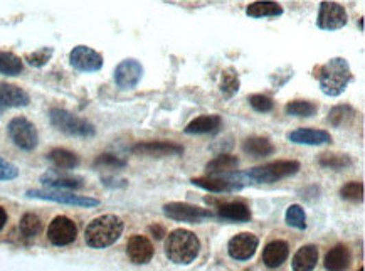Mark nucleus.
<instances>
[{
    "instance_id": "c756f323",
    "label": "nucleus",
    "mask_w": 365,
    "mask_h": 271,
    "mask_svg": "<svg viewBox=\"0 0 365 271\" xmlns=\"http://www.w3.org/2000/svg\"><path fill=\"white\" fill-rule=\"evenodd\" d=\"M24 71V64L14 52L0 51V74L5 76H19Z\"/></svg>"
},
{
    "instance_id": "ea45409f",
    "label": "nucleus",
    "mask_w": 365,
    "mask_h": 271,
    "mask_svg": "<svg viewBox=\"0 0 365 271\" xmlns=\"http://www.w3.org/2000/svg\"><path fill=\"white\" fill-rule=\"evenodd\" d=\"M19 175V169L10 162L0 159V180H14Z\"/></svg>"
},
{
    "instance_id": "a211bd4d",
    "label": "nucleus",
    "mask_w": 365,
    "mask_h": 271,
    "mask_svg": "<svg viewBox=\"0 0 365 271\" xmlns=\"http://www.w3.org/2000/svg\"><path fill=\"white\" fill-rule=\"evenodd\" d=\"M31 103L27 93L19 86L0 83V108H22Z\"/></svg>"
},
{
    "instance_id": "4468645a",
    "label": "nucleus",
    "mask_w": 365,
    "mask_h": 271,
    "mask_svg": "<svg viewBox=\"0 0 365 271\" xmlns=\"http://www.w3.org/2000/svg\"><path fill=\"white\" fill-rule=\"evenodd\" d=\"M259 241L251 232H243V235L234 236L231 238L228 244V251L231 254V258L238 259V261H247L250 258H253L256 250H258Z\"/></svg>"
},
{
    "instance_id": "37998d69",
    "label": "nucleus",
    "mask_w": 365,
    "mask_h": 271,
    "mask_svg": "<svg viewBox=\"0 0 365 271\" xmlns=\"http://www.w3.org/2000/svg\"><path fill=\"white\" fill-rule=\"evenodd\" d=\"M5 223H7V213H5V209L0 208V229L5 226Z\"/></svg>"
},
{
    "instance_id": "ddd939ff",
    "label": "nucleus",
    "mask_w": 365,
    "mask_h": 271,
    "mask_svg": "<svg viewBox=\"0 0 365 271\" xmlns=\"http://www.w3.org/2000/svg\"><path fill=\"white\" fill-rule=\"evenodd\" d=\"M190 182L209 192H236L244 187L236 174L197 177V179H192Z\"/></svg>"
},
{
    "instance_id": "a878e982",
    "label": "nucleus",
    "mask_w": 365,
    "mask_h": 271,
    "mask_svg": "<svg viewBox=\"0 0 365 271\" xmlns=\"http://www.w3.org/2000/svg\"><path fill=\"white\" fill-rule=\"evenodd\" d=\"M243 150L253 157H268L274 152V145L266 137H250L243 142Z\"/></svg>"
},
{
    "instance_id": "79ce46f5",
    "label": "nucleus",
    "mask_w": 365,
    "mask_h": 271,
    "mask_svg": "<svg viewBox=\"0 0 365 271\" xmlns=\"http://www.w3.org/2000/svg\"><path fill=\"white\" fill-rule=\"evenodd\" d=\"M150 229H152V231H153L152 235L155 236L157 239H162V238H164V228H162V226H159V224L150 226Z\"/></svg>"
},
{
    "instance_id": "cd10ccee",
    "label": "nucleus",
    "mask_w": 365,
    "mask_h": 271,
    "mask_svg": "<svg viewBox=\"0 0 365 271\" xmlns=\"http://www.w3.org/2000/svg\"><path fill=\"white\" fill-rule=\"evenodd\" d=\"M246 14L253 19L280 17L283 16V7L276 2H254L247 7Z\"/></svg>"
},
{
    "instance_id": "0eeeda50",
    "label": "nucleus",
    "mask_w": 365,
    "mask_h": 271,
    "mask_svg": "<svg viewBox=\"0 0 365 271\" xmlns=\"http://www.w3.org/2000/svg\"><path fill=\"white\" fill-rule=\"evenodd\" d=\"M25 195L31 199H43V201H52L59 202V204L67 206H78V208H96L100 206V201L93 197H85V195H76L74 192L66 191H27Z\"/></svg>"
},
{
    "instance_id": "6ab92c4d",
    "label": "nucleus",
    "mask_w": 365,
    "mask_h": 271,
    "mask_svg": "<svg viewBox=\"0 0 365 271\" xmlns=\"http://www.w3.org/2000/svg\"><path fill=\"white\" fill-rule=\"evenodd\" d=\"M288 140L300 145H325L332 144V137L325 130H313V128H298L288 133Z\"/></svg>"
},
{
    "instance_id": "dca6fc26",
    "label": "nucleus",
    "mask_w": 365,
    "mask_h": 271,
    "mask_svg": "<svg viewBox=\"0 0 365 271\" xmlns=\"http://www.w3.org/2000/svg\"><path fill=\"white\" fill-rule=\"evenodd\" d=\"M41 182L56 191H76L85 186L82 177L69 175L58 171H47L46 174L41 175Z\"/></svg>"
},
{
    "instance_id": "c03bdc74",
    "label": "nucleus",
    "mask_w": 365,
    "mask_h": 271,
    "mask_svg": "<svg viewBox=\"0 0 365 271\" xmlns=\"http://www.w3.org/2000/svg\"><path fill=\"white\" fill-rule=\"evenodd\" d=\"M0 116H2V108H0Z\"/></svg>"
},
{
    "instance_id": "b1692460",
    "label": "nucleus",
    "mask_w": 365,
    "mask_h": 271,
    "mask_svg": "<svg viewBox=\"0 0 365 271\" xmlns=\"http://www.w3.org/2000/svg\"><path fill=\"white\" fill-rule=\"evenodd\" d=\"M221 118L217 115H202L192 120L186 127V133L189 135H202V133H214L219 130Z\"/></svg>"
},
{
    "instance_id": "473e14b6",
    "label": "nucleus",
    "mask_w": 365,
    "mask_h": 271,
    "mask_svg": "<svg viewBox=\"0 0 365 271\" xmlns=\"http://www.w3.org/2000/svg\"><path fill=\"white\" fill-rule=\"evenodd\" d=\"M239 85L241 83L238 73L234 69H225L223 73V78H221V91L228 98H231L239 91Z\"/></svg>"
},
{
    "instance_id": "5701e85b",
    "label": "nucleus",
    "mask_w": 365,
    "mask_h": 271,
    "mask_svg": "<svg viewBox=\"0 0 365 271\" xmlns=\"http://www.w3.org/2000/svg\"><path fill=\"white\" fill-rule=\"evenodd\" d=\"M350 265V251L344 244H337L325 256V268L329 271H344Z\"/></svg>"
},
{
    "instance_id": "423d86ee",
    "label": "nucleus",
    "mask_w": 365,
    "mask_h": 271,
    "mask_svg": "<svg viewBox=\"0 0 365 271\" xmlns=\"http://www.w3.org/2000/svg\"><path fill=\"white\" fill-rule=\"evenodd\" d=\"M7 131H9V137L12 138L14 144L25 152H31L39 144V135H37L36 127L24 116L10 120Z\"/></svg>"
},
{
    "instance_id": "7ed1b4c3",
    "label": "nucleus",
    "mask_w": 365,
    "mask_h": 271,
    "mask_svg": "<svg viewBox=\"0 0 365 271\" xmlns=\"http://www.w3.org/2000/svg\"><path fill=\"white\" fill-rule=\"evenodd\" d=\"M201 253V241L187 229H175L165 243V254L175 265H190Z\"/></svg>"
},
{
    "instance_id": "7c9ffc66",
    "label": "nucleus",
    "mask_w": 365,
    "mask_h": 271,
    "mask_svg": "<svg viewBox=\"0 0 365 271\" xmlns=\"http://www.w3.org/2000/svg\"><path fill=\"white\" fill-rule=\"evenodd\" d=\"M317 103L307 100H295L286 105V113L291 116H313L317 113Z\"/></svg>"
},
{
    "instance_id": "72a5a7b5",
    "label": "nucleus",
    "mask_w": 365,
    "mask_h": 271,
    "mask_svg": "<svg viewBox=\"0 0 365 271\" xmlns=\"http://www.w3.org/2000/svg\"><path fill=\"white\" fill-rule=\"evenodd\" d=\"M43 231V223H41L39 217L36 214L27 213L22 216L21 219V232L25 236V238H32V236H37Z\"/></svg>"
},
{
    "instance_id": "e433bc0d",
    "label": "nucleus",
    "mask_w": 365,
    "mask_h": 271,
    "mask_svg": "<svg viewBox=\"0 0 365 271\" xmlns=\"http://www.w3.org/2000/svg\"><path fill=\"white\" fill-rule=\"evenodd\" d=\"M340 195L345 201L360 202L364 199V186L360 182H349L347 186L342 187Z\"/></svg>"
},
{
    "instance_id": "c85d7f7f",
    "label": "nucleus",
    "mask_w": 365,
    "mask_h": 271,
    "mask_svg": "<svg viewBox=\"0 0 365 271\" xmlns=\"http://www.w3.org/2000/svg\"><path fill=\"white\" fill-rule=\"evenodd\" d=\"M357 116V111L353 110L352 107H349V105H337V107H333L332 110L329 113V123L332 127H344V125H350V123L355 120Z\"/></svg>"
},
{
    "instance_id": "a19ab883",
    "label": "nucleus",
    "mask_w": 365,
    "mask_h": 271,
    "mask_svg": "<svg viewBox=\"0 0 365 271\" xmlns=\"http://www.w3.org/2000/svg\"><path fill=\"white\" fill-rule=\"evenodd\" d=\"M103 184L108 187H125L126 186L125 180H120V182H116V180H108L107 177L103 179Z\"/></svg>"
},
{
    "instance_id": "58836bf2",
    "label": "nucleus",
    "mask_w": 365,
    "mask_h": 271,
    "mask_svg": "<svg viewBox=\"0 0 365 271\" xmlns=\"http://www.w3.org/2000/svg\"><path fill=\"white\" fill-rule=\"evenodd\" d=\"M95 165L98 167H115V169H123L125 167V160L118 159L113 153H103L95 160Z\"/></svg>"
},
{
    "instance_id": "412c9836",
    "label": "nucleus",
    "mask_w": 365,
    "mask_h": 271,
    "mask_svg": "<svg viewBox=\"0 0 365 271\" xmlns=\"http://www.w3.org/2000/svg\"><path fill=\"white\" fill-rule=\"evenodd\" d=\"M289 254V246L288 243L283 239H276L271 241V243L266 244L265 251H263V261L268 268H278L286 261Z\"/></svg>"
},
{
    "instance_id": "a18cd8bd",
    "label": "nucleus",
    "mask_w": 365,
    "mask_h": 271,
    "mask_svg": "<svg viewBox=\"0 0 365 271\" xmlns=\"http://www.w3.org/2000/svg\"><path fill=\"white\" fill-rule=\"evenodd\" d=\"M359 271H364V268H360V270H359Z\"/></svg>"
},
{
    "instance_id": "9d476101",
    "label": "nucleus",
    "mask_w": 365,
    "mask_h": 271,
    "mask_svg": "<svg viewBox=\"0 0 365 271\" xmlns=\"http://www.w3.org/2000/svg\"><path fill=\"white\" fill-rule=\"evenodd\" d=\"M69 63L74 69L82 73H95L103 67V56L88 46H76L71 51Z\"/></svg>"
},
{
    "instance_id": "9b49d317",
    "label": "nucleus",
    "mask_w": 365,
    "mask_h": 271,
    "mask_svg": "<svg viewBox=\"0 0 365 271\" xmlns=\"http://www.w3.org/2000/svg\"><path fill=\"white\" fill-rule=\"evenodd\" d=\"M78 236V228L69 217L58 216L52 219L47 228V238L54 246H66L71 244Z\"/></svg>"
},
{
    "instance_id": "4be33fe9",
    "label": "nucleus",
    "mask_w": 365,
    "mask_h": 271,
    "mask_svg": "<svg viewBox=\"0 0 365 271\" xmlns=\"http://www.w3.org/2000/svg\"><path fill=\"white\" fill-rule=\"evenodd\" d=\"M318 261V250L313 244H307V246L300 248L293 256L291 268L293 271H311L317 266Z\"/></svg>"
},
{
    "instance_id": "20e7f679",
    "label": "nucleus",
    "mask_w": 365,
    "mask_h": 271,
    "mask_svg": "<svg viewBox=\"0 0 365 271\" xmlns=\"http://www.w3.org/2000/svg\"><path fill=\"white\" fill-rule=\"evenodd\" d=\"M300 171V162L298 160H278L273 164L261 165V167L250 169L246 172H241L238 179L243 182V186L246 184H271L276 180L285 179V177L295 175Z\"/></svg>"
},
{
    "instance_id": "39448f33",
    "label": "nucleus",
    "mask_w": 365,
    "mask_h": 271,
    "mask_svg": "<svg viewBox=\"0 0 365 271\" xmlns=\"http://www.w3.org/2000/svg\"><path fill=\"white\" fill-rule=\"evenodd\" d=\"M49 120H51L52 127L56 130L71 135V137L91 138L96 135V128L88 120L81 118V116L74 115V113L67 110H63V108H52L49 111Z\"/></svg>"
},
{
    "instance_id": "f03ea898",
    "label": "nucleus",
    "mask_w": 365,
    "mask_h": 271,
    "mask_svg": "<svg viewBox=\"0 0 365 271\" xmlns=\"http://www.w3.org/2000/svg\"><path fill=\"white\" fill-rule=\"evenodd\" d=\"M123 235V221L113 214H104V216L96 217L95 221L88 224L85 232V239L88 246L95 250H103V248L111 246L120 236Z\"/></svg>"
},
{
    "instance_id": "6e6552de",
    "label": "nucleus",
    "mask_w": 365,
    "mask_h": 271,
    "mask_svg": "<svg viewBox=\"0 0 365 271\" xmlns=\"http://www.w3.org/2000/svg\"><path fill=\"white\" fill-rule=\"evenodd\" d=\"M349 22L347 10L337 2H322L317 19V25L322 31H338Z\"/></svg>"
},
{
    "instance_id": "2eb2a0df",
    "label": "nucleus",
    "mask_w": 365,
    "mask_h": 271,
    "mask_svg": "<svg viewBox=\"0 0 365 271\" xmlns=\"http://www.w3.org/2000/svg\"><path fill=\"white\" fill-rule=\"evenodd\" d=\"M131 152L146 157H170L182 155L184 147L179 144H170V142H142V144L131 147Z\"/></svg>"
},
{
    "instance_id": "bb28decb",
    "label": "nucleus",
    "mask_w": 365,
    "mask_h": 271,
    "mask_svg": "<svg viewBox=\"0 0 365 271\" xmlns=\"http://www.w3.org/2000/svg\"><path fill=\"white\" fill-rule=\"evenodd\" d=\"M47 159L51 160L52 165L56 167L64 169V171H69V169H76L80 165V157L74 152L66 149H54L49 152Z\"/></svg>"
},
{
    "instance_id": "1a4fd4ad",
    "label": "nucleus",
    "mask_w": 365,
    "mask_h": 271,
    "mask_svg": "<svg viewBox=\"0 0 365 271\" xmlns=\"http://www.w3.org/2000/svg\"><path fill=\"white\" fill-rule=\"evenodd\" d=\"M164 214L170 219L180 223H201V221L214 217V213L197 206L186 204V202H168L164 206Z\"/></svg>"
},
{
    "instance_id": "f257e3e1",
    "label": "nucleus",
    "mask_w": 365,
    "mask_h": 271,
    "mask_svg": "<svg viewBox=\"0 0 365 271\" xmlns=\"http://www.w3.org/2000/svg\"><path fill=\"white\" fill-rule=\"evenodd\" d=\"M315 76L318 78L320 89L327 96H340L353 81L350 64L344 58H332L323 66L315 69Z\"/></svg>"
},
{
    "instance_id": "aec40b11",
    "label": "nucleus",
    "mask_w": 365,
    "mask_h": 271,
    "mask_svg": "<svg viewBox=\"0 0 365 271\" xmlns=\"http://www.w3.org/2000/svg\"><path fill=\"white\" fill-rule=\"evenodd\" d=\"M217 213L214 216L224 217L229 221H238V223H247L251 221V210L244 202H219L216 206Z\"/></svg>"
},
{
    "instance_id": "c9c22d12",
    "label": "nucleus",
    "mask_w": 365,
    "mask_h": 271,
    "mask_svg": "<svg viewBox=\"0 0 365 271\" xmlns=\"http://www.w3.org/2000/svg\"><path fill=\"white\" fill-rule=\"evenodd\" d=\"M52 47H43L37 49V51L31 52V54L25 56V61H27L34 67H43L49 63V59L52 58Z\"/></svg>"
},
{
    "instance_id": "393cba45",
    "label": "nucleus",
    "mask_w": 365,
    "mask_h": 271,
    "mask_svg": "<svg viewBox=\"0 0 365 271\" xmlns=\"http://www.w3.org/2000/svg\"><path fill=\"white\" fill-rule=\"evenodd\" d=\"M238 162H239L238 157L224 153V155L216 157V159L210 160L209 164H207V172L212 175H229L236 171Z\"/></svg>"
},
{
    "instance_id": "f8f14e48",
    "label": "nucleus",
    "mask_w": 365,
    "mask_h": 271,
    "mask_svg": "<svg viewBox=\"0 0 365 271\" xmlns=\"http://www.w3.org/2000/svg\"><path fill=\"white\" fill-rule=\"evenodd\" d=\"M143 76V66L137 59H125L115 67V83L120 89H133Z\"/></svg>"
},
{
    "instance_id": "f704fd0d",
    "label": "nucleus",
    "mask_w": 365,
    "mask_h": 271,
    "mask_svg": "<svg viewBox=\"0 0 365 271\" xmlns=\"http://www.w3.org/2000/svg\"><path fill=\"white\" fill-rule=\"evenodd\" d=\"M286 223H288L291 228L296 229H307V214L302 206L293 204L286 209Z\"/></svg>"
},
{
    "instance_id": "4c0bfd02",
    "label": "nucleus",
    "mask_w": 365,
    "mask_h": 271,
    "mask_svg": "<svg viewBox=\"0 0 365 271\" xmlns=\"http://www.w3.org/2000/svg\"><path fill=\"white\" fill-rule=\"evenodd\" d=\"M250 105L254 108L256 111H261V113L271 111L274 107L273 100H271V98L266 96V95H251L250 96Z\"/></svg>"
},
{
    "instance_id": "2f4dec72",
    "label": "nucleus",
    "mask_w": 365,
    "mask_h": 271,
    "mask_svg": "<svg viewBox=\"0 0 365 271\" xmlns=\"http://www.w3.org/2000/svg\"><path fill=\"white\" fill-rule=\"evenodd\" d=\"M318 162L325 169H347L353 164V160L344 153H323Z\"/></svg>"
},
{
    "instance_id": "f3484780",
    "label": "nucleus",
    "mask_w": 365,
    "mask_h": 271,
    "mask_svg": "<svg viewBox=\"0 0 365 271\" xmlns=\"http://www.w3.org/2000/svg\"><path fill=\"white\" fill-rule=\"evenodd\" d=\"M126 254L135 265H146L153 258V246L145 236H133L126 244Z\"/></svg>"
},
{
    "instance_id": "49530a36",
    "label": "nucleus",
    "mask_w": 365,
    "mask_h": 271,
    "mask_svg": "<svg viewBox=\"0 0 365 271\" xmlns=\"http://www.w3.org/2000/svg\"><path fill=\"white\" fill-rule=\"evenodd\" d=\"M246 271H253V270H246Z\"/></svg>"
}]
</instances>
